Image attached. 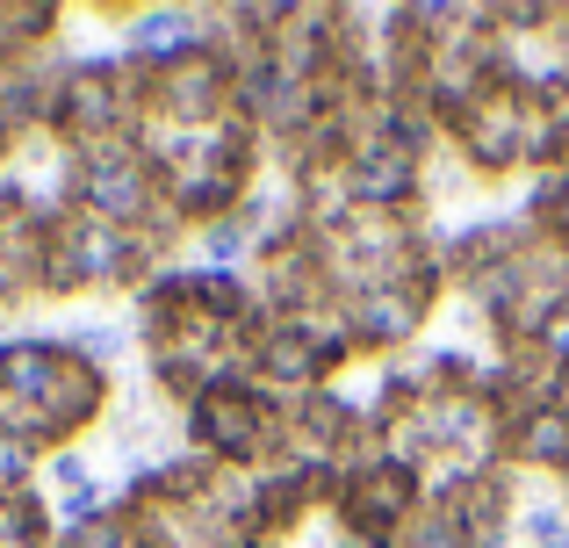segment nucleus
Listing matches in <instances>:
<instances>
[{
    "label": "nucleus",
    "mask_w": 569,
    "mask_h": 548,
    "mask_svg": "<svg viewBox=\"0 0 569 548\" xmlns=\"http://www.w3.org/2000/svg\"><path fill=\"white\" fill-rule=\"evenodd\" d=\"M519 535H527L533 548H569V512L562 506H533L527 520H519Z\"/></svg>",
    "instance_id": "obj_1"
}]
</instances>
